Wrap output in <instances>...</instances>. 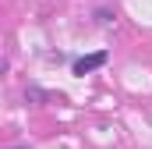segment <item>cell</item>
I'll return each mask as SVG.
<instances>
[{
  "mask_svg": "<svg viewBox=\"0 0 152 149\" xmlns=\"http://www.w3.org/2000/svg\"><path fill=\"white\" fill-rule=\"evenodd\" d=\"M106 60H110V53H106V50L85 53V57H78V60H75V74H88V71H96V68H103Z\"/></svg>",
  "mask_w": 152,
  "mask_h": 149,
  "instance_id": "6da1fadb",
  "label": "cell"
}]
</instances>
